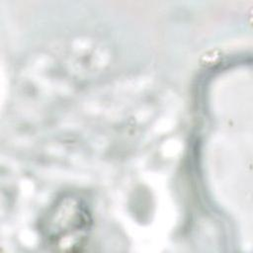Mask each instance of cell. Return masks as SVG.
<instances>
[{
    "instance_id": "obj_1",
    "label": "cell",
    "mask_w": 253,
    "mask_h": 253,
    "mask_svg": "<svg viewBox=\"0 0 253 253\" xmlns=\"http://www.w3.org/2000/svg\"><path fill=\"white\" fill-rule=\"evenodd\" d=\"M92 217L86 204L77 197L65 196L45 213L41 233L46 246L58 251H80L88 241Z\"/></svg>"
}]
</instances>
